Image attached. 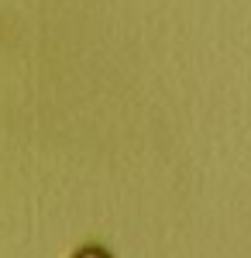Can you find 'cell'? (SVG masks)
Returning a JSON list of instances; mask_svg holds the SVG:
<instances>
[]
</instances>
